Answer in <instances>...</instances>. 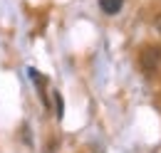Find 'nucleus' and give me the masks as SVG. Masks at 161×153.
<instances>
[{"label":"nucleus","instance_id":"f257e3e1","mask_svg":"<svg viewBox=\"0 0 161 153\" xmlns=\"http://www.w3.org/2000/svg\"><path fill=\"white\" fill-rule=\"evenodd\" d=\"M139 64H141V69H144L146 74L159 72V67H161V47H154V45L144 47L141 55H139Z\"/></svg>","mask_w":161,"mask_h":153},{"label":"nucleus","instance_id":"f03ea898","mask_svg":"<svg viewBox=\"0 0 161 153\" xmlns=\"http://www.w3.org/2000/svg\"><path fill=\"white\" fill-rule=\"evenodd\" d=\"M124 5V0H99V8L107 13V15H117Z\"/></svg>","mask_w":161,"mask_h":153},{"label":"nucleus","instance_id":"7ed1b4c3","mask_svg":"<svg viewBox=\"0 0 161 153\" xmlns=\"http://www.w3.org/2000/svg\"><path fill=\"white\" fill-rule=\"evenodd\" d=\"M156 30H159V35H161V15L156 18Z\"/></svg>","mask_w":161,"mask_h":153}]
</instances>
